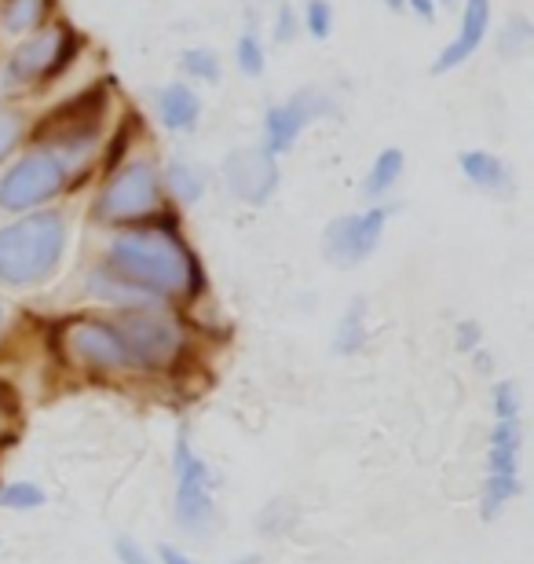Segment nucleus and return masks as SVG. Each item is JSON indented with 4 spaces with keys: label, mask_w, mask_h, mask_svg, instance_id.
<instances>
[{
    "label": "nucleus",
    "mask_w": 534,
    "mask_h": 564,
    "mask_svg": "<svg viewBox=\"0 0 534 564\" xmlns=\"http://www.w3.org/2000/svg\"><path fill=\"white\" fill-rule=\"evenodd\" d=\"M201 286V268L173 224H135L113 235L103 268L92 275V290L132 304L190 297Z\"/></svg>",
    "instance_id": "nucleus-1"
},
{
    "label": "nucleus",
    "mask_w": 534,
    "mask_h": 564,
    "mask_svg": "<svg viewBox=\"0 0 534 564\" xmlns=\"http://www.w3.org/2000/svg\"><path fill=\"white\" fill-rule=\"evenodd\" d=\"M66 253V217L37 209L0 228V282L11 290H30L59 272Z\"/></svg>",
    "instance_id": "nucleus-2"
},
{
    "label": "nucleus",
    "mask_w": 534,
    "mask_h": 564,
    "mask_svg": "<svg viewBox=\"0 0 534 564\" xmlns=\"http://www.w3.org/2000/svg\"><path fill=\"white\" fill-rule=\"evenodd\" d=\"M491 397H494V422H491V440H487V488H483L487 521H494L520 495V451H524V408H520L516 381H498Z\"/></svg>",
    "instance_id": "nucleus-3"
},
{
    "label": "nucleus",
    "mask_w": 534,
    "mask_h": 564,
    "mask_svg": "<svg viewBox=\"0 0 534 564\" xmlns=\"http://www.w3.org/2000/svg\"><path fill=\"white\" fill-rule=\"evenodd\" d=\"M110 326L140 370H165L184 352V326L162 304H124L110 315Z\"/></svg>",
    "instance_id": "nucleus-4"
},
{
    "label": "nucleus",
    "mask_w": 534,
    "mask_h": 564,
    "mask_svg": "<svg viewBox=\"0 0 534 564\" xmlns=\"http://www.w3.org/2000/svg\"><path fill=\"white\" fill-rule=\"evenodd\" d=\"M110 107V88L107 85H92L85 93H77L74 99H66L55 110H48L37 129H33V143L48 147L70 165V158L88 154V147L99 140V129H103Z\"/></svg>",
    "instance_id": "nucleus-5"
},
{
    "label": "nucleus",
    "mask_w": 534,
    "mask_h": 564,
    "mask_svg": "<svg viewBox=\"0 0 534 564\" xmlns=\"http://www.w3.org/2000/svg\"><path fill=\"white\" fill-rule=\"evenodd\" d=\"M55 348H59L63 364H70L88 375H118V370H140L132 364L129 348L121 345L118 330L110 319H96V315H74L55 334Z\"/></svg>",
    "instance_id": "nucleus-6"
},
{
    "label": "nucleus",
    "mask_w": 534,
    "mask_h": 564,
    "mask_svg": "<svg viewBox=\"0 0 534 564\" xmlns=\"http://www.w3.org/2000/svg\"><path fill=\"white\" fill-rule=\"evenodd\" d=\"M162 206V176L151 162H129L113 169L107 187L99 191L92 217L103 224H135Z\"/></svg>",
    "instance_id": "nucleus-7"
},
{
    "label": "nucleus",
    "mask_w": 534,
    "mask_h": 564,
    "mask_svg": "<svg viewBox=\"0 0 534 564\" xmlns=\"http://www.w3.org/2000/svg\"><path fill=\"white\" fill-rule=\"evenodd\" d=\"M70 165L48 147H33L30 154H22L15 165L0 176V209L8 213H30L52 202L66 187Z\"/></svg>",
    "instance_id": "nucleus-8"
},
{
    "label": "nucleus",
    "mask_w": 534,
    "mask_h": 564,
    "mask_svg": "<svg viewBox=\"0 0 534 564\" xmlns=\"http://www.w3.org/2000/svg\"><path fill=\"white\" fill-rule=\"evenodd\" d=\"M173 473H176V491H173V510L176 524L190 535H201L212 524L216 502H212V477L209 466L198 458V451L190 447V436H176L173 451Z\"/></svg>",
    "instance_id": "nucleus-9"
},
{
    "label": "nucleus",
    "mask_w": 534,
    "mask_h": 564,
    "mask_svg": "<svg viewBox=\"0 0 534 564\" xmlns=\"http://www.w3.org/2000/svg\"><path fill=\"white\" fill-rule=\"evenodd\" d=\"M389 217H392L389 206H373V209H362V213H348V217H337L323 235L326 261H334L337 268L362 264L373 250H378Z\"/></svg>",
    "instance_id": "nucleus-10"
},
{
    "label": "nucleus",
    "mask_w": 534,
    "mask_h": 564,
    "mask_svg": "<svg viewBox=\"0 0 534 564\" xmlns=\"http://www.w3.org/2000/svg\"><path fill=\"white\" fill-rule=\"evenodd\" d=\"M329 110H334V99L323 96L319 88H301L297 96H290L286 104L271 107L264 115V143L260 147L275 158L286 154L293 147V140H297L315 118L329 115Z\"/></svg>",
    "instance_id": "nucleus-11"
},
{
    "label": "nucleus",
    "mask_w": 534,
    "mask_h": 564,
    "mask_svg": "<svg viewBox=\"0 0 534 564\" xmlns=\"http://www.w3.org/2000/svg\"><path fill=\"white\" fill-rule=\"evenodd\" d=\"M224 180L238 202H246V206H264L279 187V162L264 147H242V151L227 154Z\"/></svg>",
    "instance_id": "nucleus-12"
},
{
    "label": "nucleus",
    "mask_w": 534,
    "mask_h": 564,
    "mask_svg": "<svg viewBox=\"0 0 534 564\" xmlns=\"http://www.w3.org/2000/svg\"><path fill=\"white\" fill-rule=\"evenodd\" d=\"M59 41H63V26L52 30H37L33 37H26L11 52L8 59V77L19 85H33V82H48L52 63L59 55Z\"/></svg>",
    "instance_id": "nucleus-13"
},
{
    "label": "nucleus",
    "mask_w": 534,
    "mask_h": 564,
    "mask_svg": "<svg viewBox=\"0 0 534 564\" xmlns=\"http://www.w3.org/2000/svg\"><path fill=\"white\" fill-rule=\"evenodd\" d=\"M487 30H491V0H465L458 37L439 52V59L432 63V74H447L454 66H461L469 55H476V48H480L487 37Z\"/></svg>",
    "instance_id": "nucleus-14"
},
{
    "label": "nucleus",
    "mask_w": 534,
    "mask_h": 564,
    "mask_svg": "<svg viewBox=\"0 0 534 564\" xmlns=\"http://www.w3.org/2000/svg\"><path fill=\"white\" fill-rule=\"evenodd\" d=\"M458 165H461L465 180H469V184H476L480 191H487V195L505 198V195H513V191H516L509 165L498 154H491V151H465L458 158Z\"/></svg>",
    "instance_id": "nucleus-15"
},
{
    "label": "nucleus",
    "mask_w": 534,
    "mask_h": 564,
    "mask_svg": "<svg viewBox=\"0 0 534 564\" xmlns=\"http://www.w3.org/2000/svg\"><path fill=\"white\" fill-rule=\"evenodd\" d=\"M157 118L165 129L173 132H190L201 118V99L195 96V88L187 85H168L157 93Z\"/></svg>",
    "instance_id": "nucleus-16"
},
{
    "label": "nucleus",
    "mask_w": 534,
    "mask_h": 564,
    "mask_svg": "<svg viewBox=\"0 0 534 564\" xmlns=\"http://www.w3.org/2000/svg\"><path fill=\"white\" fill-rule=\"evenodd\" d=\"M403 165H406V158H403L400 147H389V151H381L378 158H373L367 180H362V195H367V198L389 195L395 180L403 176Z\"/></svg>",
    "instance_id": "nucleus-17"
},
{
    "label": "nucleus",
    "mask_w": 534,
    "mask_h": 564,
    "mask_svg": "<svg viewBox=\"0 0 534 564\" xmlns=\"http://www.w3.org/2000/svg\"><path fill=\"white\" fill-rule=\"evenodd\" d=\"M48 8H52V0H4V8H0V26L8 33H30L41 26Z\"/></svg>",
    "instance_id": "nucleus-18"
},
{
    "label": "nucleus",
    "mask_w": 534,
    "mask_h": 564,
    "mask_svg": "<svg viewBox=\"0 0 534 564\" xmlns=\"http://www.w3.org/2000/svg\"><path fill=\"white\" fill-rule=\"evenodd\" d=\"M362 341H367V301L356 297L337 323V352L356 356L362 348Z\"/></svg>",
    "instance_id": "nucleus-19"
},
{
    "label": "nucleus",
    "mask_w": 534,
    "mask_h": 564,
    "mask_svg": "<svg viewBox=\"0 0 534 564\" xmlns=\"http://www.w3.org/2000/svg\"><path fill=\"white\" fill-rule=\"evenodd\" d=\"M165 180H168V191H173L184 206H190V202H198L206 195V176H201V169L184 162V158H173V162H168Z\"/></svg>",
    "instance_id": "nucleus-20"
},
{
    "label": "nucleus",
    "mask_w": 534,
    "mask_h": 564,
    "mask_svg": "<svg viewBox=\"0 0 534 564\" xmlns=\"http://www.w3.org/2000/svg\"><path fill=\"white\" fill-rule=\"evenodd\" d=\"M179 70L198 77V82H220V59L209 48H187L179 55Z\"/></svg>",
    "instance_id": "nucleus-21"
},
{
    "label": "nucleus",
    "mask_w": 534,
    "mask_h": 564,
    "mask_svg": "<svg viewBox=\"0 0 534 564\" xmlns=\"http://www.w3.org/2000/svg\"><path fill=\"white\" fill-rule=\"evenodd\" d=\"M0 506H8V510H37V506H44V491L30 480L4 484L0 488Z\"/></svg>",
    "instance_id": "nucleus-22"
},
{
    "label": "nucleus",
    "mask_w": 534,
    "mask_h": 564,
    "mask_svg": "<svg viewBox=\"0 0 534 564\" xmlns=\"http://www.w3.org/2000/svg\"><path fill=\"white\" fill-rule=\"evenodd\" d=\"M238 66H242V74L249 77L264 74V41H260V33L253 26L238 37Z\"/></svg>",
    "instance_id": "nucleus-23"
},
{
    "label": "nucleus",
    "mask_w": 534,
    "mask_h": 564,
    "mask_svg": "<svg viewBox=\"0 0 534 564\" xmlns=\"http://www.w3.org/2000/svg\"><path fill=\"white\" fill-rule=\"evenodd\" d=\"M22 132H26V118L19 110H0V162L19 147Z\"/></svg>",
    "instance_id": "nucleus-24"
},
{
    "label": "nucleus",
    "mask_w": 534,
    "mask_h": 564,
    "mask_svg": "<svg viewBox=\"0 0 534 564\" xmlns=\"http://www.w3.org/2000/svg\"><path fill=\"white\" fill-rule=\"evenodd\" d=\"M527 41H531V22L524 15H516L513 22H509V30L498 37V52H502L505 59H513V55H520L527 48Z\"/></svg>",
    "instance_id": "nucleus-25"
},
{
    "label": "nucleus",
    "mask_w": 534,
    "mask_h": 564,
    "mask_svg": "<svg viewBox=\"0 0 534 564\" xmlns=\"http://www.w3.org/2000/svg\"><path fill=\"white\" fill-rule=\"evenodd\" d=\"M304 26L312 30V37L326 41L329 30H334V8H329V0H308V8H304Z\"/></svg>",
    "instance_id": "nucleus-26"
},
{
    "label": "nucleus",
    "mask_w": 534,
    "mask_h": 564,
    "mask_svg": "<svg viewBox=\"0 0 534 564\" xmlns=\"http://www.w3.org/2000/svg\"><path fill=\"white\" fill-rule=\"evenodd\" d=\"M113 554H118V561L121 564H154L151 561V554H146V550L135 543L132 535H121V539H113Z\"/></svg>",
    "instance_id": "nucleus-27"
},
{
    "label": "nucleus",
    "mask_w": 534,
    "mask_h": 564,
    "mask_svg": "<svg viewBox=\"0 0 534 564\" xmlns=\"http://www.w3.org/2000/svg\"><path fill=\"white\" fill-rule=\"evenodd\" d=\"M297 30H301V19L293 15V8H290V4H282V8H279V22H275V41L286 44V41L297 37Z\"/></svg>",
    "instance_id": "nucleus-28"
},
{
    "label": "nucleus",
    "mask_w": 534,
    "mask_h": 564,
    "mask_svg": "<svg viewBox=\"0 0 534 564\" xmlns=\"http://www.w3.org/2000/svg\"><path fill=\"white\" fill-rule=\"evenodd\" d=\"M403 4H411L417 15H422L425 22L436 19V0H403Z\"/></svg>",
    "instance_id": "nucleus-29"
},
{
    "label": "nucleus",
    "mask_w": 534,
    "mask_h": 564,
    "mask_svg": "<svg viewBox=\"0 0 534 564\" xmlns=\"http://www.w3.org/2000/svg\"><path fill=\"white\" fill-rule=\"evenodd\" d=\"M162 564H195L187 554H179L176 546H162Z\"/></svg>",
    "instance_id": "nucleus-30"
},
{
    "label": "nucleus",
    "mask_w": 534,
    "mask_h": 564,
    "mask_svg": "<svg viewBox=\"0 0 534 564\" xmlns=\"http://www.w3.org/2000/svg\"><path fill=\"white\" fill-rule=\"evenodd\" d=\"M384 4H389L392 11H403V8H406V4H403V0H384Z\"/></svg>",
    "instance_id": "nucleus-31"
},
{
    "label": "nucleus",
    "mask_w": 534,
    "mask_h": 564,
    "mask_svg": "<svg viewBox=\"0 0 534 564\" xmlns=\"http://www.w3.org/2000/svg\"><path fill=\"white\" fill-rule=\"evenodd\" d=\"M436 4H447V8H454V4H458V0H436Z\"/></svg>",
    "instance_id": "nucleus-32"
},
{
    "label": "nucleus",
    "mask_w": 534,
    "mask_h": 564,
    "mask_svg": "<svg viewBox=\"0 0 534 564\" xmlns=\"http://www.w3.org/2000/svg\"><path fill=\"white\" fill-rule=\"evenodd\" d=\"M0 326H4V301H0Z\"/></svg>",
    "instance_id": "nucleus-33"
}]
</instances>
